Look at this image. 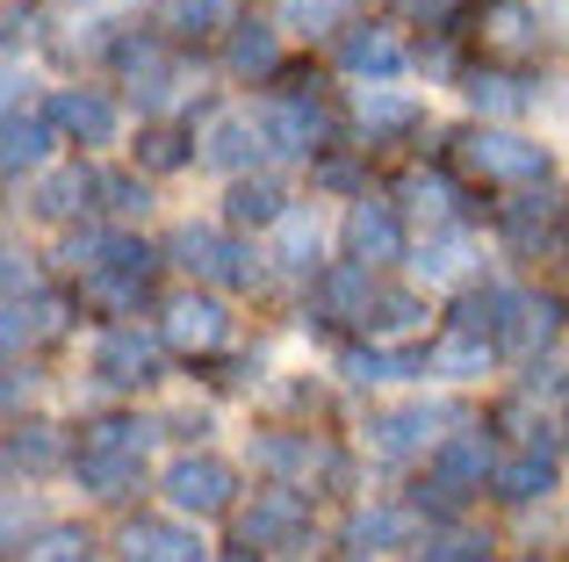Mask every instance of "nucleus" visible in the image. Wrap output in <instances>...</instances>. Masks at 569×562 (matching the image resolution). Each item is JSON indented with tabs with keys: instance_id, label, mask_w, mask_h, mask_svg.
Instances as JSON below:
<instances>
[{
	"instance_id": "5701e85b",
	"label": "nucleus",
	"mask_w": 569,
	"mask_h": 562,
	"mask_svg": "<svg viewBox=\"0 0 569 562\" xmlns=\"http://www.w3.org/2000/svg\"><path fill=\"white\" fill-rule=\"evenodd\" d=\"M72 469L94 498H130L144 483V454H72Z\"/></svg>"
},
{
	"instance_id": "a19ab883",
	"label": "nucleus",
	"mask_w": 569,
	"mask_h": 562,
	"mask_svg": "<svg viewBox=\"0 0 569 562\" xmlns=\"http://www.w3.org/2000/svg\"><path fill=\"white\" fill-rule=\"evenodd\" d=\"M411 324H426V303H418V295H403V289H382L368 332H411Z\"/></svg>"
},
{
	"instance_id": "ddd939ff",
	"label": "nucleus",
	"mask_w": 569,
	"mask_h": 562,
	"mask_svg": "<svg viewBox=\"0 0 569 562\" xmlns=\"http://www.w3.org/2000/svg\"><path fill=\"white\" fill-rule=\"evenodd\" d=\"M51 123L80 144H109L116 138V101L94 94V87H66V94L51 101Z\"/></svg>"
},
{
	"instance_id": "cd10ccee",
	"label": "nucleus",
	"mask_w": 569,
	"mask_h": 562,
	"mask_svg": "<svg viewBox=\"0 0 569 562\" xmlns=\"http://www.w3.org/2000/svg\"><path fill=\"white\" fill-rule=\"evenodd\" d=\"M403 534H418V512L411 505H376V512H361V520L347 526L353 549H389V541H403Z\"/></svg>"
},
{
	"instance_id": "bb28decb",
	"label": "nucleus",
	"mask_w": 569,
	"mask_h": 562,
	"mask_svg": "<svg viewBox=\"0 0 569 562\" xmlns=\"http://www.w3.org/2000/svg\"><path fill=\"white\" fill-rule=\"evenodd\" d=\"M490 353H498L490 339H476V332H447V339H432L426 368H432V375H455V382H461V375H483Z\"/></svg>"
},
{
	"instance_id": "0eeeda50",
	"label": "nucleus",
	"mask_w": 569,
	"mask_h": 562,
	"mask_svg": "<svg viewBox=\"0 0 569 562\" xmlns=\"http://www.w3.org/2000/svg\"><path fill=\"white\" fill-rule=\"evenodd\" d=\"M461 152H469V167L483 173V181H519V188L548 181V152L527 144V138H512V130H469Z\"/></svg>"
},
{
	"instance_id": "1a4fd4ad",
	"label": "nucleus",
	"mask_w": 569,
	"mask_h": 562,
	"mask_svg": "<svg viewBox=\"0 0 569 562\" xmlns=\"http://www.w3.org/2000/svg\"><path fill=\"white\" fill-rule=\"evenodd\" d=\"M94 375L109 382V390H144V382H159V339L138 332V324H109L94 347Z\"/></svg>"
},
{
	"instance_id": "ea45409f",
	"label": "nucleus",
	"mask_w": 569,
	"mask_h": 562,
	"mask_svg": "<svg viewBox=\"0 0 569 562\" xmlns=\"http://www.w3.org/2000/svg\"><path fill=\"white\" fill-rule=\"evenodd\" d=\"M361 123L368 130H426V109L403 101V94H368L361 101Z\"/></svg>"
},
{
	"instance_id": "f8f14e48",
	"label": "nucleus",
	"mask_w": 569,
	"mask_h": 562,
	"mask_svg": "<svg viewBox=\"0 0 569 562\" xmlns=\"http://www.w3.org/2000/svg\"><path fill=\"white\" fill-rule=\"evenodd\" d=\"M556 332H562V303H556V295H519V289H512V303H505V332H498V347L533 353V347H548Z\"/></svg>"
},
{
	"instance_id": "f3484780",
	"label": "nucleus",
	"mask_w": 569,
	"mask_h": 562,
	"mask_svg": "<svg viewBox=\"0 0 569 562\" xmlns=\"http://www.w3.org/2000/svg\"><path fill=\"white\" fill-rule=\"evenodd\" d=\"M483 43L505 51V58H527V51H541V22H533L527 0H490L483 8Z\"/></svg>"
},
{
	"instance_id": "4468645a",
	"label": "nucleus",
	"mask_w": 569,
	"mask_h": 562,
	"mask_svg": "<svg viewBox=\"0 0 569 562\" xmlns=\"http://www.w3.org/2000/svg\"><path fill=\"white\" fill-rule=\"evenodd\" d=\"M318 303H325V318H339V324H368L376 318V303H382V289H376V274L368 268H332L325 274V289H318Z\"/></svg>"
},
{
	"instance_id": "2eb2a0df",
	"label": "nucleus",
	"mask_w": 569,
	"mask_h": 562,
	"mask_svg": "<svg viewBox=\"0 0 569 562\" xmlns=\"http://www.w3.org/2000/svg\"><path fill=\"white\" fill-rule=\"evenodd\" d=\"M123 555L130 562H202V541L173 520H130L123 526Z\"/></svg>"
},
{
	"instance_id": "39448f33",
	"label": "nucleus",
	"mask_w": 569,
	"mask_h": 562,
	"mask_svg": "<svg viewBox=\"0 0 569 562\" xmlns=\"http://www.w3.org/2000/svg\"><path fill=\"white\" fill-rule=\"evenodd\" d=\"M167 498H173V512L217 520V512H231V498H238V469L217 462V454H181V462L167 469Z\"/></svg>"
},
{
	"instance_id": "b1692460",
	"label": "nucleus",
	"mask_w": 569,
	"mask_h": 562,
	"mask_svg": "<svg viewBox=\"0 0 569 562\" xmlns=\"http://www.w3.org/2000/svg\"><path fill=\"white\" fill-rule=\"evenodd\" d=\"M58 324H66V303H51V295H8V353L51 339Z\"/></svg>"
},
{
	"instance_id": "7c9ffc66",
	"label": "nucleus",
	"mask_w": 569,
	"mask_h": 562,
	"mask_svg": "<svg viewBox=\"0 0 569 562\" xmlns=\"http://www.w3.org/2000/svg\"><path fill=\"white\" fill-rule=\"evenodd\" d=\"M461 268H469V239H461V231H440V239H426V245H418V260H411L418 281H455Z\"/></svg>"
},
{
	"instance_id": "20e7f679",
	"label": "nucleus",
	"mask_w": 569,
	"mask_h": 562,
	"mask_svg": "<svg viewBox=\"0 0 569 562\" xmlns=\"http://www.w3.org/2000/svg\"><path fill=\"white\" fill-rule=\"evenodd\" d=\"M260 130H267V152H281V159H303V152H325V144H332V116H325V101L310 94V87L267 101Z\"/></svg>"
},
{
	"instance_id": "de8ad7c7",
	"label": "nucleus",
	"mask_w": 569,
	"mask_h": 562,
	"mask_svg": "<svg viewBox=\"0 0 569 562\" xmlns=\"http://www.w3.org/2000/svg\"><path fill=\"white\" fill-rule=\"evenodd\" d=\"M231 562H252V555H231Z\"/></svg>"
},
{
	"instance_id": "4c0bfd02",
	"label": "nucleus",
	"mask_w": 569,
	"mask_h": 562,
	"mask_svg": "<svg viewBox=\"0 0 569 562\" xmlns=\"http://www.w3.org/2000/svg\"><path fill=\"white\" fill-rule=\"evenodd\" d=\"M167 29H181V37L231 29V0H167Z\"/></svg>"
},
{
	"instance_id": "412c9836",
	"label": "nucleus",
	"mask_w": 569,
	"mask_h": 562,
	"mask_svg": "<svg viewBox=\"0 0 569 562\" xmlns=\"http://www.w3.org/2000/svg\"><path fill=\"white\" fill-rule=\"evenodd\" d=\"M51 130H58V123L8 116V130H0V167H8V181H22V173H37L43 159H51Z\"/></svg>"
},
{
	"instance_id": "f704fd0d",
	"label": "nucleus",
	"mask_w": 569,
	"mask_h": 562,
	"mask_svg": "<svg viewBox=\"0 0 569 562\" xmlns=\"http://www.w3.org/2000/svg\"><path fill=\"white\" fill-rule=\"evenodd\" d=\"M469 101H476V109H490V116H519L533 94H527V80H512V72H476Z\"/></svg>"
},
{
	"instance_id": "9b49d317",
	"label": "nucleus",
	"mask_w": 569,
	"mask_h": 562,
	"mask_svg": "<svg viewBox=\"0 0 569 562\" xmlns=\"http://www.w3.org/2000/svg\"><path fill=\"white\" fill-rule=\"evenodd\" d=\"M483 476H498V469H490V440H483V433H455L440 454H432V483H440L455 505H461V498H469Z\"/></svg>"
},
{
	"instance_id": "a878e982",
	"label": "nucleus",
	"mask_w": 569,
	"mask_h": 562,
	"mask_svg": "<svg viewBox=\"0 0 569 562\" xmlns=\"http://www.w3.org/2000/svg\"><path fill=\"white\" fill-rule=\"evenodd\" d=\"M562 224V195H527L519 210H505V239L519 245V253H533L541 239H556Z\"/></svg>"
},
{
	"instance_id": "4be33fe9",
	"label": "nucleus",
	"mask_w": 569,
	"mask_h": 562,
	"mask_svg": "<svg viewBox=\"0 0 569 562\" xmlns=\"http://www.w3.org/2000/svg\"><path fill=\"white\" fill-rule=\"evenodd\" d=\"M87 195H101V173H87V167H58V173H43V181H37L29 210H37V217H72V210H87Z\"/></svg>"
},
{
	"instance_id": "c756f323",
	"label": "nucleus",
	"mask_w": 569,
	"mask_h": 562,
	"mask_svg": "<svg viewBox=\"0 0 569 562\" xmlns=\"http://www.w3.org/2000/svg\"><path fill=\"white\" fill-rule=\"evenodd\" d=\"M223 210H231V224H281V217H289V195H281L274 181H238Z\"/></svg>"
},
{
	"instance_id": "c85d7f7f",
	"label": "nucleus",
	"mask_w": 569,
	"mask_h": 562,
	"mask_svg": "<svg viewBox=\"0 0 569 562\" xmlns=\"http://www.w3.org/2000/svg\"><path fill=\"white\" fill-rule=\"evenodd\" d=\"M231 72H238V80H274V72H281L274 29H238V37H231Z\"/></svg>"
},
{
	"instance_id": "c9c22d12",
	"label": "nucleus",
	"mask_w": 569,
	"mask_h": 562,
	"mask_svg": "<svg viewBox=\"0 0 569 562\" xmlns=\"http://www.w3.org/2000/svg\"><path fill=\"white\" fill-rule=\"evenodd\" d=\"M274 260L281 268H310V260H318V224H310V210H289L274 224Z\"/></svg>"
},
{
	"instance_id": "f03ea898",
	"label": "nucleus",
	"mask_w": 569,
	"mask_h": 562,
	"mask_svg": "<svg viewBox=\"0 0 569 562\" xmlns=\"http://www.w3.org/2000/svg\"><path fill=\"white\" fill-rule=\"evenodd\" d=\"M455 433H469V411H461V404H403V411H382V419L368 425L376 454H389V462L426 454V448H447Z\"/></svg>"
},
{
	"instance_id": "aec40b11",
	"label": "nucleus",
	"mask_w": 569,
	"mask_h": 562,
	"mask_svg": "<svg viewBox=\"0 0 569 562\" xmlns=\"http://www.w3.org/2000/svg\"><path fill=\"white\" fill-rule=\"evenodd\" d=\"M339 375H347V382H361V390H376V382H411V375H426V353L347 347V361H339Z\"/></svg>"
},
{
	"instance_id": "2f4dec72",
	"label": "nucleus",
	"mask_w": 569,
	"mask_h": 562,
	"mask_svg": "<svg viewBox=\"0 0 569 562\" xmlns=\"http://www.w3.org/2000/svg\"><path fill=\"white\" fill-rule=\"evenodd\" d=\"M8 462H14V469H29V476H43V469L66 462V440H58L51 425H22V433L8 440Z\"/></svg>"
},
{
	"instance_id": "72a5a7b5",
	"label": "nucleus",
	"mask_w": 569,
	"mask_h": 562,
	"mask_svg": "<svg viewBox=\"0 0 569 562\" xmlns=\"http://www.w3.org/2000/svg\"><path fill=\"white\" fill-rule=\"evenodd\" d=\"M260 462L267 469H303V476H332V469H339L318 440H260Z\"/></svg>"
},
{
	"instance_id": "473e14b6",
	"label": "nucleus",
	"mask_w": 569,
	"mask_h": 562,
	"mask_svg": "<svg viewBox=\"0 0 569 562\" xmlns=\"http://www.w3.org/2000/svg\"><path fill=\"white\" fill-rule=\"evenodd\" d=\"M144 448H152V425H138V419H101L80 440V454H144Z\"/></svg>"
},
{
	"instance_id": "79ce46f5",
	"label": "nucleus",
	"mask_w": 569,
	"mask_h": 562,
	"mask_svg": "<svg viewBox=\"0 0 569 562\" xmlns=\"http://www.w3.org/2000/svg\"><path fill=\"white\" fill-rule=\"evenodd\" d=\"M138 159H144V167H152V173H173V167H181V159H188V138H181V130H144Z\"/></svg>"
},
{
	"instance_id": "6ab92c4d",
	"label": "nucleus",
	"mask_w": 569,
	"mask_h": 562,
	"mask_svg": "<svg viewBox=\"0 0 569 562\" xmlns=\"http://www.w3.org/2000/svg\"><path fill=\"white\" fill-rule=\"evenodd\" d=\"M339 66H347L353 80H389V72H403V43L389 37V29H353V37L339 43Z\"/></svg>"
},
{
	"instance_id": "37998d69",
	"label": "nucleus",
	"mask_w": 569,
	"mask_h": 562,
	"mask_svg": "<svg viewBox=\"0 0 569 562\" xmlns=\"http://www.w3.org/2000/svg\"><path fill=\"white\" fill-rule=\"evenodd\" d=\"M101 195H109V210H116V217H144V210H152L144 181H130V173H101Z\"/></svg>"
},
{
	"instance_id": "a211bd4d",
	"label": "nucleus",
	"mask_w": 569,
	"mask_h": 562,
	"mask_svg": "<svg viewBox=\"0 0 569 562\" xmlns=\"http://www.w3.org/2000/svg\"><path fill=\"white\" fill-rule=\"evenodd\" d=\"M397 202L411 217H426V224H461V188L447 181V173H403Z\"/></svg>"
},
{
	"instance_id": "f257e3e1",
	"label": "nucleus",
	"mask_w": 569,
	"mask_h": 562,
	"mask_svg": "<svg viewBox=\"0 0 569 562\" xmlns=\"http://www.w3.org/2000/svg\"><path fill=\"white\" fill-rule=\"evenodd\" d=\"M167 260H181L194 281H217V289H252V281H260V260L238 239H223L217 224H173Z\"/></svg>"
},
{
	"instance_id": "7ed1b4c3",
	"label": "nucleus",
	"mask_w": 569,
	"mask_h": 562,
	"mask_svg": "<svg viewBox=\"0 0 569 562\" xmlns=\"http://www.w3.org/2000/svg\"><path fill=\"white\" fill-rule=\"evenodd\" d=\"M238 541H246V549H281V555H296V549L310 541V498L296 491V483L260 491V498H252V512L238 520Z\"/></svg>"
},
{
	"instance_id": "9d476101",
	"label": "nucleus",
	"mask_w": 569,
	"mask_h": 562,
	"mask_svg": "<svg viewBox=\"0 0 569 562\" xmlns=\"http://www.w3.org/2000/svg\"><path fill=\"white\" fill-rule=\"evenodd\" d=\"M347 253H353V268H382V260H403V224H397V210L389 202H353L347 210Z\"/></svg>"
},
{
	"instance_id": "e433bc0d",
	"label": "nucleus",
	"mask_w": 569,
	"mask_h": 562,
	"mask_svg": "<svg viewBox=\"0 0 569 562\" xmlns=\"http://www.w3.org/2000/svg\"><path fill=\"white\" fill-rule=\"evenodd\" d=\"M87 555H94V541H87L80 526H43L14 562H87Z\"/></svg>"
},
{
	"instance_id": "a18cd8bd",
	"label": "nucleus",
	"mask_w": 569,
	"mask_h": 562,
	"mask_svg": "<svg viewBox=\"0 0 569 562\" xmlns=\"http://www.w3.org/2000/svg\"><path fill=\"white\" fill-rule=\"evenodd\" d=\"M548 8H556V14H569V0H548Z\"/></svg>"
},
{
	"instance_id": "c03bdc74",
	"label": "nucleus",
	"mask_w": 569,
	"mask_h": 562,
	"mask_svg": "<svg viewBox=\"0 0 569 562\" xmlns=\"http://www.w3.org/2000/svg\"><path fill=\"white\" fill-rule=\"evenodd\" d=\"M418 562H469L461 549H432V555H418Z\"/></svg>"
},
{
	"instance_id": "423d86ee",
	"label": "nucleus",
	"mask_w": 569,
	"mask_h": 562,
	"mask_svg": "<svg viewBox=\"0 0 569 562\" xmlns=\"http://www.w3.org/2000/svg\"><path fill=\"white\" fill-rule=\"evenodd\" d=\"M152 268H159L152 245L109 239V245H101V260H94V274H80V289L94 295V303H109V310H130L144 295V281H152Z\"/></svg>"
},
{
	"instance_id": "393cba45",
	"label": "nucleus",
	"mask_w": 569,
	"mask_h": 562,
	"mask_svg": "<svg viewBox=\"0 0 569 562\" xmlns=\"http://www.w3.org/2000/svg\"><path fill=\"white\" fill-rule=\"evenodd\" d=\"M490 483H498V498L527 505V498H548V491H556V462H548L541 448H527V454H512V462H505Z\"/></svg>"
},
{
	"instance_id": "49530a36",
	"label": "nucleus",
	"mask_w": 569,
	"mask_h": 562,
	"mask_svg": "<svg viewBox=\"0 0 569 562\" xmlns=\"http://www.w3.org/2000/svg\"><path fill=\"white\" fill-rule=\"evenodd\" d=\"M432 8H455V0H432Z\"/></svg>"
},
{
	"instance_id": "58836bf2",
	"label": "nucleus",
	"mask_w": 569,
	"mask_h": 562,
	"mask_svg": "<svg viewBox=\"0 0 569 562\" xmlns=\"http://www.w3.org/2000/svg\"><path fill=\"white\" fill-rule=\"evenodd\" d=\"M353 0H281V29H303V37H318V29H339L347 22Z\"/></svg>"
},
{
	"instance_id": "09e8293b",
	"label": "nucleus",
	"mask_w": 569,
	"mask_h": 562,
	"mask_svg": "<svg viewBox=\"0 0 569 562\" xmlns=\"http://www.w3.org/2000/svg\"><path fill=\"white\" fill-rule=\"evenodd\" d=\"M533 562H541V555H533Z\"/></svg>"
},
{
	"instance_id": "6e6552de",
	"label": "nucleus",
	"mask_w": 569,
	"mask_h": 562,
	"mask_svg": "<svg viewBox=\"0 0 569 562\" xmlns=\"http://www.w3.org/2000/svg\"><path fill=\"white\" fill-rule=\"evenodd\" d=\"M159 339H167L173 353H217L223 339H231V310L217 303V295H202V289H188V295H173L167 303V324H159Z\"/></svg>"
},
{
	"instance_id": "dca6fc26",
	"label": "nucleus",
	"mask_w": 569,
	"mask_h": 562,
	"mask_svg": "<svg viewBox=\"0 0 569 562\" xmlns=\"http://www.w3.org/2000/svg\"><path fill=\"white\" fill-rule=\"evenodd\" d=\"M260 152H267V130L252 123V116H217V123H209V144H202V159H209V167L246 173Z\"/></svg>"
}]
</instances>
